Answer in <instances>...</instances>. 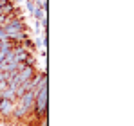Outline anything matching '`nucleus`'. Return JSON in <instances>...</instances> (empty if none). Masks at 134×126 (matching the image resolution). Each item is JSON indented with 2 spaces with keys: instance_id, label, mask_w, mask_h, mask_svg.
I'll return each mask as SVG.
<instances>
[{
  "instance_id": "3",
  "label": "nucleus",
  "mask_w": 134,
  "mask_h": 126,
  "mask_svg": "<svg viewBox=\"0 0 134 126\" xmlns=\"http://www.w3.org/2000/svg\"><path fill=\"white\" fill-rule=\"evenodd\" d=\"M16 101L22 103L24 106H27L29 110H33V106H35V94H33V92H25L22 97H18Z\"/></svg>"
},
{
  "instance_id": "7",
  "label": "nucleus",
  "mask_w": 134,
  "mask_h": 126,
  "mask_svg": "<svg viewBox=\"0 0 134 126\" xmlns=\"http://www.w3.org/2000/svg\"><path fill=\"white\" fill-rule=\"evenodd\" d=\"M25 7H27V11L33 15V11H35V7H36V5H35V2H33V0H25Z\"/></svg>"
},
{
  "instance_id": "6",
  "label": "nucleus",
  "mask_w": 134,
  "mask_h": 126,
  "mask_svg": "<svg viewBox=\"0 0 134 126\" xmlns=\"http://www.w3.org/2000/svg\"><path fill=\"white\" fill-rule=\"evenodd\" d=\"M47 11H44L42 7H35V11H33V16H35V20L36 22H42L47 18V15H45Z\"/></svg>"
},
{
  "instance_id": "8",
  "label": "nucleus",
  "mask_w": 134,
  "mask_h": 126,
  "mask_svg": "<svg viewBox=\"0 0 134 126\" xmlns=\"http://www.w3.org/2000/svg\"><path fill=\"white\" fill-rule=\"evenodd\" d=\"M0 101H2V99H0Z\"/></svg>"
},
{
  "instance_id": "5",
  "label": "nucleus",
  "mask_w": 134,
  "mask_h": 126,
  "mask_svg": "<svg viewBox=\"0 0 134 126\" xmlns=\"http://www.w3.org/2000/svg\"><path fill=\"white\" fill-rule=\"evenodd\" d=\"M33 43H35V47H38V49H47V31H44L42 34H38L36 40Z\"/></svg>"
},
{
  "instance_id": "2",
  "label": "nucleus",
  "mask_w": 134,
  "mask_h": 126,
  "mask_svg": "<svg viewBox=\"0 0 134 126\" xmlns=\"http://www.w3.org/2000/svg\"><path fill=\"white\" fill-rule=\"evenodd\" d=\"M31 112H33V110H29V108H27V106H24L22 103L15 101V110H13V117H15V119L22 121V119H25Z\"/></svg>"
},
{
  "instance_id": "1",
  "label": "nucleus",
  "mask_w": 134,
  "mask_h": 126,
  "mask_svg": "<svg viewBox=\"0 0 134 126\" xmlns=\"http://www.w3.org/2000/svg\"><path fill=\"white\" fill-rule=\"evenodd\" d=\"M13 110H15V101H7V99H2L0 101V115L9 119L13 117Z\"/></svg>"
},
{
  "instance_id": "4",
  "label": "nucleus",
  "mask_w": 134,
  "mask_h": 126,
  "mask_svg": "<svg viewBox=\"0 0 134 126\" xmlns=\"http://www.w3.org/2000/svg\"><path fill=\"white\" fill-rule=\"evenodd\" d=\"M0 99H7V101H16V96H15V88L7 86L0 92Z\"/></svg>"
}]
</instances>
